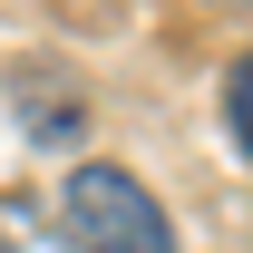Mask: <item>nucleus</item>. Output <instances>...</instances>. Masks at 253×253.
Segmentation results:
<instances>
[{
  "mask_svg": "<svg viewBox=\"0 0 253 253\" xmlns=\"http://www.w3.org/2000/svg\"><path fill=\"white\" fill-rule=\"evenodd\" d=\"M224 126H234V146L253 156V59H234V78H224Z\"/></svg>",
  "mask_w": 253,
  "mask_h": 253,
  "instance_id": "f03ea898",
  "label": "nucleus"
},
{
  "mask_svg": "<svg viewBox=\"0 0 253 253\" xmlns=\"http://www.w3.org/2000/svg\"><path fill=\"white\" fill-rule=\"evenodd\" d=\"M244 10H253V0H244Z\"/></svg>",
  "mask_w": 253,
  "mask_h": 253,
  "instance_id": "20e7f679",
  "label": "nucleus"
},
{
  "mask_svg": "<svg viewBox=\"0 0 253 253\" xmlns=\"http://www.w3.org/2000/svg\"><path fill=\"white\" fill-rule=\"evenodd\" d=\"M59 214H68V244H78V253H175L166 205L136 185L126 166H68Z\"/></svg>",
  "mask_w": 253,
  "mask_h": 253,
  "instance_id": "f257e3e1",
  "label": "nucleus"
},
{
  "mask_svg": "<svg viewBox=\"0 0 253 253\" xmlns=\"http://www.w3.org/2000/svg\"><path fill=\"white\" fill-rule=\"evenodd\" d=\"M0 253H30V234H20V205H0Z\"/></svg>",
  "mask_w": 253,
  "mask_h": 253,
  "instance_id": "7ed1b4c3",
  "label": "nucleus"
}]
</instances>
